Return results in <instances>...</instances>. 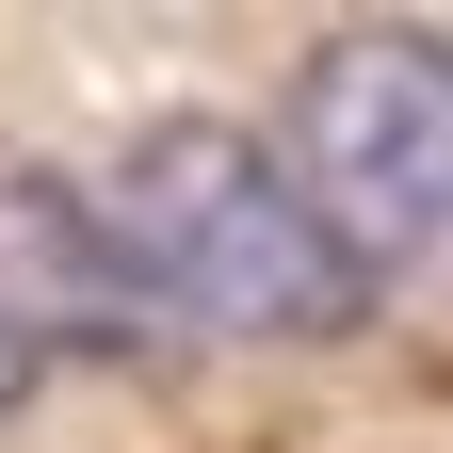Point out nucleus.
<instances>
[{"label": "nucleus", "mask_w": 453, "mask_h": 453, "mask_svg": "<svg viewBox=\"0 0 453 453\" xmlns=\"http://www.w3.org/2000/svg\"><path fill=\"white\" fill-rule=\"evenodd\" d=\"M0 324L33 340V372L49 357H146L162 340V292L130 275L97 179H65L33 146H0Z\"/></svg>", "instance_id": "nucleus-3"}, {"label": "nucleus", "mask_w": 453, "mask_h": 453, "mask_svg": "<svg viewBox=\"0 0 453 453\" xmlns=\"http://www.w3.org/2000/svg\"><path fill=\"white\" fill-rule=\"evenodd\" d=\"M97 211L130 243V275L162 292V324H195V340H340L372 308V275L308 211L292 146L243 130V113H146L113 146Z\"/></svg>", "instance_id": "nucleus-1"}, {"label": "nucleus", "mask_w": 453, "mask_h": 453, "mask_svg": "<svg viewBox=\"0 0 453 453\" xmlns=\"http://www.w3.org/2000/svg\"><path fill=\"white\" fill-rule=\"evenodd\" d=\"M17 405H33V340L0 324V421H17Z\"/></svg>", "instance_id": "nucleus-4"}, {"label": "nucleus", "mask_w": 453, "mask_h": 453, "mask_svg": "<svg viewBox=\"0 0 453 453\" xmlns=\"http://www.w3.org/2000/svg\"><path fill=\"white\" fill-rule=\"evenodd\" d=\"M275 146H292L308 211L340 226V259H357L372 292L453 275V49L437 33H405V17L324 33L308 65H292Z\"/></svg>", "instance_id": "nucleus-2"}]
</instances>
